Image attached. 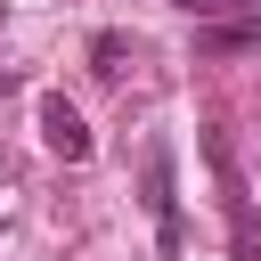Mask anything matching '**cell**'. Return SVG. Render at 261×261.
I'll use <instances>...</instances> for the list:
<instances>
[{
    "label": "cell",
    "instance_id": "5",
    "mask_svg": "<svg viewBox=\"0 0 261 261\" xmlns=\"http://www.w3.org/2000/svg\"><path fill=\"white\" fill-rule=\"evenodd\" d=\"M90 57H98V73L114 82V73H122V57H130V41H122V33H98V41H90Z\"/></svg>",
    "mask_w": 261,
    "mask_h": 261
},
{
    "label": "cell",
    "instance_id": "4",
    "mask_svg": "<svg viewBox=\"0 0 261 261\" xmlns=\"http://www.w3.org/2000/svg\"><path fill=\"white\" fill-rule=\"evenodd\" d=\"M171 8H188L196 24H204V16H237V24H261V0H171Z\"/></svg>",
    "mask_w": 261,
    "mask_h": 261
},
{
    "label": "cell",
    "instance_id": "6",
    "mask_svg": "<svg viewBox=\"0 0 261 261\" xmlns=\"http://www.w3.org/2000/svg\"><path fill=\"white\" fill-rule=\"evenodd\" d=\"M8 82H16V73H8V65H0V98H8Z\"/></svg>",
    "mask_w": 261,
    "mask_h": 261
},
{
    "label": "cell",
    "instance_id": "3",
    "mask_svg": "<svg viewBox=\"0 0 261 261\" xmlns=\"http://www.w3.org/2000/svg\"><path fill=\"white\" fill-rule=\"evenodd\" d=\"M253 41H261V24H204V33H196L204 57H237V49H253Z\"/></svg>",
    "mask_w": 261,
    "mask_h": 261
},
{
    "label": "cell",
    "instance_id": "1",
    "mask_svg": "<svg viewBox=\"0 0 261 261\" xmlns=\"http://www.w3.org/2000/svg\"><path fill=\"white\" fill-rule=\"evenodd\" d=\"M139 171H147V212H155V237H163V253H179V196H171V139H147V155H139Z\"/></svg>",
    "mask_w": 261,
    "mask_h": 261
},
{
    "label": "cell",
    "instance_id": "2",
    "mask_svg": "<svg viewBox=\"0 0 261 261\" xmlns=\"http://www.w3.org/2000/svg\"><path fill=\"white\" fill-rule=\"evenodd\" d=\"M41 139H49V155H65V163H82V155H90V122H82V106H73L65 90H49V98H41Z\"/></svg>",
    "mask_w": 261,
    "mask_h": 261
}]
</instances>
